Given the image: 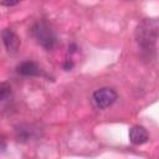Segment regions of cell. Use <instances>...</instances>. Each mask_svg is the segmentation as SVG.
Listing matches in <instances>:
<instances>
[{
	"mask_svg": "<svg viewBox=\"0 0 159 159\" xmlns=\"http://www.w3.org/2000/svg\"><path fill=\"white\" fill-rule=\"evenodd\" d=\"M2 42L9 53H15L20 46V39L19 36L11 30V29H4L1 32Z\"/></svg>",
	"mask_w": 159,
	"mask_h": 159,
	"instance_id": "obj_5",
	"label": "cell"
},
{
	"mask_svg": "<svg viewBox=\"0 0 159 159\" xmlns=\"http://www.w3.org/2000/svg\"><path fill=\"white\" fill-rule=\"evenodd\" d=\"M135 40L137 43L144 48L150 50L154 47L157 40L159 39V19H144L135 27Z\"/></svg>",
	"mask_w": 159,
	"mask_h": 159,
	"instance_id": "obj_1",
	"label": "cell"
},
{
	"mask_svg": "<svg viewBox=\"0 0 159 159\" xmlns=\"http://www.w3.org/2000/svg\"><path fill=\"white\" fill-rule=\"evenodd\" d=\"M129 140L134 145H142L149 140L148 132L142 125H133L129 129Z\"/></svg>",
	"mask_w": 159,
	"mask_h": 159,
	"instance_id": "obj_6",
	"label": "cell"
},
{
	"mask_svg": "<svg viewBox=\"0 0 159 159\" xmlns=\"http://www.w3.org/2000/svg\"><path fill=\"white\" fill-rule=\"evenodd\" d=\"M31 35L35 39V41L40 46H42L45 50H52L56 43L55 34L48 27V25L43 21H39L34 24V26L31 27Z\"/></svg>",
	"mask_w": 159,
	"mask_h": 159,
	"instance_id": "obj_2",
	"label": "cell"
},
{
	"mask_svg": "<svg viewBox=\"0 0 159 159\" xmlns=\"http://www.w3.org/2000/svg\"><path fill=\"white\" fill-rule=\"evenodd\" d=\"M17 4H19V1H1L2 6H15Z\"/></svg>",
	"mask_w": 159,
	"mask_h": 159,
	"instance_id": "obj_9",
	"label": "cell"
},
{
	"mask_svg": "<svg viewBox=\"0 0 159 159\" xmlns=\"http://www.w3.org/2000/svg\"><path fill=\"white\" fill-rule=\"evenodd\" d=\"M17 72L22 76H39L40 67L32 61H24L17 66Z\"/></svg>",
	"mask_w": 159,
	"mask_h": 159,
	"instance_id": "obj_7",
	"label": "cell"
},
{
	"mask_svg": "<svg viewBox=\"0 0 159 159\" xmlns=\"http://www.w3.org/2000/svg\"><path fill=\"white\" fill-rule=\"evenodd\" d=\"M117 92L113 88L103 87L93 92L92 94V102L97 109H106L111 107L117 101Z\"/></svg>",
	"mask_w": 159,
	"mask_h": 159,
	"instance_id": "obj_3",
	"label": "cell"
},
{
	"mask_svg": "<svg viewBox=\"0 0 159 159\" xmlns=\"http://www.w3.org/2000/svg\"><path fill=\"white\" fill-rule=\"evenodd\" d=\"M11 98H12L11 87L7 83L2 82L0 84V103H1V107L5 108V106L11 102Z\"/></svg>",
	"mask_w": 159,
	"mask_h": 159,
	"instance_id": "obj_8",
	"label": "cell"
},
{
	"mask_svg": "<svg viewBox=\"0 0 159 159\" xmlns=\"http://www.w3.org/2000/svg\"><path fill=\"white\" fill-rule=\"evenodd\" d=\"M15 135L19 142H29L40 135L39 128L29 124H21L15 128Z\"/></svg>",
	"mask_w": 159,
	"mask_h": 159,
	"instance_id": "obj_4",
	"label": "cell"
}]
</instances>
